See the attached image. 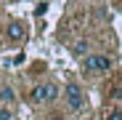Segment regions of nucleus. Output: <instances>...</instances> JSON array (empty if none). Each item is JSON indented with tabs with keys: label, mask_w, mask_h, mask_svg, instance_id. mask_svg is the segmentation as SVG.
I'll list each match as a JSON object with an SVG mask.
<instances>
[{
	"label": "nucleus",
	"mask_w": 122,
	"mask_h": 120,
	"mask_svg": "<svg viewBox=\"0 0 122 120\" xmlns=\"http://www.w3.org/2000/svg\"><path fill=\"white\" fill-rule=\"evenodd\" d=\"M58 96V86L56 83H40L32 88V102L35 104H48V102H56Z\"/></svg>",
	"instance_id": "obj_1"
},
{
	"label": "nucleus",
	"mask_w": 122,
	"mask_h": 120,
	"mask_svg": "<svg viewBox=\"0 0 122 120\" xmlns=\"http://www.w3.org/2000/svg\"><path fill=\"white\" fill-rule=\"evenodd\" d=\"M82 67H85V72H109L112 69V59L104 56V53H90V56H85Z\"/></svg>",
	"instance_id": "obj_2"
},
{
	"label": "nucleus",
	"mask_w": 122,
	"mask_h": 120,
	"mask_svg": "<svg viewBox=\"0 0 122 120\" xmlns=\"http://www.w3.org/2000/svg\"><path fill=\"white\" fill-rule=\"evenodd\" d=\"M66 104H69V109H82L85 107V93H82V88H80L77 83H69L66 86Z\"/></svg>",
	"instance_id": "obj_3"
},
{
	"label": "nucleus",
	"mask_w": 122,
	"mask_h": 120,
	"mask_svg": "<svg viewBox=\"0 0 122 120\" xmlns=\"http://www.w3.org/2000/svg\"><path fill=\"white\" fill-rule=\"evenodd\" d=\"M5 35H8L11 43H21V40L27 37V29H24V24H21V22H11V24H8V29H5Z\"/></svg>",
	"instance_id": "obj_4"
},
{
	"label": "nucleus",
	"mask_w": 122,
	"mask_h": 120,
	"mask_svg": "<svg viewBox=\"0 0 122 120\" xmlns=\"http://www.w3.org/2000/svg\"><path fill=\"white\" fill-rule=\"evenodd\" d=\"M88 51H90V43H88V40H77L74 48H72L74 56H88Z\"/></svg>",
	"instance_id": "obj_5"
},
{
	"label": "nucleus",
	"mask_w": 122,
	"mask_h": 120,
	"mask_svg": "<svg viewBox=\"0 0 122 120\" xmlns=\"http://www.w3.org/2000/svg\"><path fill=\"white\" fill-rule=\"evenodd\" d=\"M0 99H3L5 104H13V102H16V93H13V88H11V86L0 88Z\"/></svg>",
	"instance_id": "obj_6"
},
{
	"label": "nucleus",
	"mask_w": 122,
	"mask_h": 120,
	"mask_svg": "<svg viewBox=\"0 0 122 120\" xmlns=\"http://www.w3.org/2000/svg\"><path fill=\"white\" fill-rule=\"evenodd\" d=\"M0 120H13V109L11 107H0Z\"/></svg>",
	"instance_id": "obj_7"
},
{
	"label": "nucleus",
	"mask_w": 122,
	"mask_h": 120,
	"mask_svg": "<svg viewBox=\"0 0 122 120\" xmlns=\"http://www.w3.org/2000/svg\"><path fill=\"white\" fill-rule=\"evenodd\" d=\"M106 120H122V112H119V109H112V112L106 115Z\"/></svg>",
	"instance_id": "obj_8"
},
{
	"label": "nucleus",
	"mask_w": 122,
	"mask_h": 120,
	"mask_svg": "<svg viewBox=\"0 0 122 120\" xmlns=\"http://www.w3.org/2000/svg\"><path fill=\"white\" fill-rule=\"evenodd\" d=\"M45 11H48V3H40V6H37V16H43Z\"/></svg>",
	"instance_id": "obj_9"
}]
</instances>
